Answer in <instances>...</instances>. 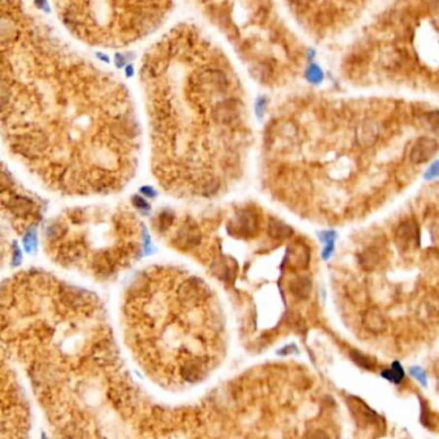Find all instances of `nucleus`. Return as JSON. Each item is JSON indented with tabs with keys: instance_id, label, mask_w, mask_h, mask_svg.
Listing matches in <instances>:
<instances>
[{
	"instance_id": "20",
	"label": "nucleus",
	"mask_w": 439,
	"mask_h": 439,
	"mask_svg": "<svg viewBox=\"0 0 439 439\" xmlns=\"http://www.w3.org/2000/svg\"><path fill=\"white\" fill-rule=\"evenodd\" d=\"M411 375H412L413 377H415V379L419 380V381L421 382L422 385H426V375H425V372L422 371V370L420 369V367H413V369H411Z\"/></svg>"
},
{
	"instance_id": "7",
	"label": "nucleus",
	"mask_w": 439,
	"mask_h": 439,
	"mask_svg": "<svg viewBox=\"0 0 439 439\" xmlns=\"http://www.w3.org/2000/svg\"><path fill=\"white\" fill-rule=\"evenodd\" d=\"M438 142L429 137H421L417 139L415 146L411 150L409 158L413 164H422L432 158V156L438 151Z\"/></svg>"
},
{
	"instance_id": "21",
	"label": "nucleus",
	"mask_w": 439,
	"mask_h": 439,
	"mask_svg": "<svg viewBox=\"0 0 439 439\" xmlns=\"http://www.w3.org/2000/svg\"><path fill=\"white\" fill-rule=\"evenodd\" d=\"M439 175V161L434 162L429 168V170L426 171L425 178L426 179H433V178H436Z\"/></svg>"
},
{
	"instance_id": "16",
	"label": "nucleus",
	"mask_w": 439,
	"mask_h": 439,
	"mask_svg": "<svg viewBox=\"0 0 439 439\" xmlns=\"http://www.w3.org/2000/svg\"><path fill=\"white\" fill-rule=\"evenodd\" d=\"M350 355H352L353 361H354L359 367H362V369H372V367L376 365L375 358H372L370 355L363 354V353L352 352L350 353Z\"/></svg>"
},
{
	"instance_id": "13",
	"label": "nucleus",
	"mask_w": 439,
	"mask_h": 439,
	"mask_svg": "<svg viewBox=\"0 0 439 439\" xmlns=\"http://www.w3.org/2000/svg\"><path fill=\"white\" fill-rule=\"evenodd\" d=\"M268 233L277 240H286V238L291 237L294 232H292L291 227L285 224L283 221L271 219L268 223Z\"/></svg>"
},
{
	"instance_id": "11",
	"label": "nucleus",
	"mask_w": 439,
	"mask_h": 439,
	"mask_svg": "<svg viewBox=\"0 0 439 439\" xmlns=\"http://www.w3.org/2000/svg\"><path fill=\"white\" fill-rule=\"evenodd\" d=\"M363 326L374 334H380L386 329V319L377 308H370L363 315Z\"/></svg>"
},
{
	"instance_id": "1",
	"label": "nucleus",
	"mask_w": 439,
	"mask_h": 439,
	"mask_svg": "<svg viewBox=\"0 0 439 439\" xmlns=\"http://www.w3.org/2000/svg\"><path fill=\"white\" fill-rule=\"evenodd\" d=\"M17 8L3 17V134L49 189L102 194L137 168L139 124L125 87Z\"/></svg>"
},
{
	"instance_id": "2",
	"label": "nucleus",
	"mask_w": 439,
	"mask_h": 439,
	"mask_svg": "<svg viewBox=\"0 0 439 439\" xmlns=\"http://www.w3.org/2000/svg\"><path fill=\"white\" fill-rule=\"evenodd\" d=\"M157 179L182 197H215L242 174L249 142L242 84L228 57L194 27L173 29L142 64Z\"/></svg>"
},
{
	"instance_id": "14",
	"label": "nucleus",
	"mask_w": 439,
	"mask_h": 439,
	"mask_svg": "<svg viewBox=\"0 0 439 439\" xmlns=\"http://www.w3.org/2000/svg\"><path fill=\"white\" fill-rule=\"evenodd\" d=\"M381 376L385 377L386 380H390V381L396 382V384H399L403 380V377H405V371H403V369L398 362H394L392 369L385 370V371L381 372Z\"/></svg>"
},
{
	"instance_id": "10",
	"label": "nucleus",
	"mask_w": 439,
	"mask_h": 439,
	"mask_svg": "<svg viewBox=\"0 0 439 439\" xmlns=\"http://www.w3.org/2000/svg\"><path fill=\"white\" fill-rule=\"evenodd\" d=\"M355 137L361 147H371L379 138V127L374 121L366 120L358 125Z\"/></svg>"
},
{
	"instance_id": "17",
	"label": "nucleus",
	"mask_w": 439,
	"mask_h": 439,
	"mask_svg": "<svg viewBox=\"0 0 439 439\" xmlns=\"http://www.w3.org/2000/svg\"><path fill=\"white\" fill-rule=\"evenodd\" d=\"M305 76H307V79H308L311 83H313V84H319V83L323 80V74H322L321 68H319L318 66H315V64H312V66L308 68Z\"/></svg>"
},
{
	"instance_id": "4",
	"label": "nucleus",
	"mask_w": 439,
	"mask_h": 439,
	"mask_svg": "<svg viewBox=\"0 0 439 439\" xmlns=\"http://www.w3.org/2000/svg\"><path fill=\"white\" fill-rule=\"evenodd\" d=\"M420 231L415 220L402 221L396 231V245L401 252H411L419 248Z\"/></svg>"
},
{
	"instance_id": "22",
	"label": "nucleus",
	"mask_w": 439,
	"mask_h": 439,
	"mask_svg": "<svg viewBox=\"0 0 439 439\" xmlns=\"http://www.w3.org/2000/svg\"><path fill=\"white\" fill-rule=\"evenodd\" d=\"M290 1H292V3H295V4H307V3H309L311 0H290Z\"/></svg>"
},
{
	"instance_id": "18",
	"label": "nucleus",
	"mask_w": 439,
	"mask_h": 439,
	"mask_svg": "<svg viewBox=\"0 0 439 439\" xmlns=\"http://www.w3.org/2000/svg\"><path fill=\"white\" fill-rule=\"evenodd\" d=\"M349 298L352 299L353 302L355 303H363L367 299L366 292L363 291L362 287H359L358 285H353V290H349L348 291Z\"/></svg>"
},
{
	"instance_id": "15",
	"label": "nucleus",
	"mask_w": 439,
	"mask_h": 439,
	"mask_svg": "<svg viewBox=\"0 0 439 439\" xmlns=\"http://www.w3.org/2000/svg\"><path fill=\"white\" fill-rule=\"evenodd\" d=\"M319 237H321V240L326 246L323 252H322V258L329 259L331 252L334 251V242H335L336 235L334 232H322V233H319Z\"/></svg>"
},
{
	"instance_id": "12",
	"label": "nucleus",
	"mask_w": 439,
	"mask_h": 439,
	"mask_svg": "<svg viewBox=\"0 0 439 439\" xmlns=\"http://www.w3.org/2000/svg\"><path fill=\"white\" fill-rule=\"evenodd\" d=\"M290 291L296 299H308L312 292V281L305 276H298L290 282Z\"/></svg>"
},
{
	"instance_id": "5",
	"label": "nucleus",
	"mask_w": 439,
	"mask_h": 439,
	"mask_svg": "<svg viewBox=\"0 0 439 439\" xmlns=\"http://www.w3.org/2000/svg\"><path fill=\"white\" fill-rule=\"evenodd\" d=\"M348 407L350 412L354 416L355 421L361 428H367L370 425H376L377 422L381 421L380 417L376 415L369 406L365 405L361 399L357 397H349L348 398Z\"/></svg>"
},
{
	"instance_id": "19",
	"label": "nucleus",
	"mask_w": 439,
	"mask_h": 439,
	"mask_svg": "<svg viewBox=\"0 0 439 439\" xmlns=\"http://www.w3.org/2000/svg\"><path fill=\"white\" fill-rule=\"evenodd\" d=\"M426 123L432 129H439V111H432L426 114Z\"/></svg>"
},
{
	"instance_id": "8",
	"label": "nucleus",
	"mask_w": 439,
	"mask_h": 439,
	"mask_svg": "<svg viewBox=\"0 0 439 439\" xmlns=\"http://www.w3.org/2000/svg\"><path fill=\"white\" fill-rule=\"evenodd\" d=\"M420 321L424 323H437L439 322V296L429 295L421 302L417 311Z\"/></svg>"
},
{
	"instance_id": "9",
	"label": "nucleus",
	"mask_w": 439,
	"mask_h": 439,
	"mask_svg": "<svg viewBox=\"0 0 439 439\" xmlns=\"http://www.w3.org/2000/svg\"><path fill=\"white\" fill-rule=\"evenodd\" d=\"M359 264L362 265V268L366 271H375L380 268L384 262H385V252L382 251L381 249L377 246H371L367 248L362 254H359Z\"/></svg>"
},
{
	"instance_id": "6",
	"label": "nucleus",
	"mask_w": 439,
	"mask_h": 439,
	"mask_svg": "<svg viewBox=\"0 0 439 439\" xmlns=\"http://www.w3.org/2000/svg\"><path fill=\"white\" fill-rule=\"evenodd\" d=\"M309 260H311V251L305 244L296 242L288 246L285 258V263L288 268L296 269V271L304 269L308 267Z\"/></svg>"
},
{
	"instance_id": "3",
	"label": "nucleus",
	"mask_w": 439,
	"mask_h": 439,
	"mask_svg": "<svg viewBox=\"0 0 439 439\" xmlns=\"http://www.w3.org/2000/svg\"><path fill=\"white\" fill-rule=\"evenodd\" d=\"M121 331L127 350L168 392L197 386L228 353V326L218 294L194 273L154 265L123 292Z\"/></svg>"
}]
</instances>
